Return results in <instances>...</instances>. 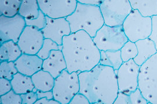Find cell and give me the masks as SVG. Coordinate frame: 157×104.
Instances as JSON below:
<instances>
[{
  "mask_svg": "<svg viewBox=\"0 0 157 104\" xmlns=\"http://www.w3.org/2000/svg\"><path fill=\"white\" fill-rule=\"evenodd\" d=\"M79 92L89 99L90 104H113L117 97V71L100 64L87 71L78 73Z\"/></svg>",
  "mask_w": 157,
  "mask_h": 104,
  "instance_id": "1",
  "label": "cell"
},
{
  "mask_svg": "<svg viewBox=\"0 0 157 104\" xmlns=\"http://www.w3.org/2000/svg\"><path fill=\"white\" fill-rule=\"evenodd\" d=\"M62 46L67 70L70 73L89 71L100 63V50L93 38L84 31L65 36Z\"/></svg>",
  "mask_w": 157,
  "mask_h": 104,
  "instance_id": "2",
  "label": "cell"
},
{
  "mask_svg": "<svg viewBox=\"0 0 157 104\" xmlns=\"http://www.w3.org/2000/svg\"><path fill=\"white\" fill-rule=\"evenodd\" d=\"M71 32L84 31L92 38L104 24L100 6L78 2L73 13L66 17Z\"/></svg>",
  "mask_w": 157,
  "mask_h": 104,
  "instance_id": "3",
  "label": "cell"
},
{
  "mask_svg": "<svg viewBox=\"0 0 157 104\" xmlns=\"http://www.w3.org/2000/svg\"><path fill=\"white\" fill-rule=\"evenodd\" d=\"M139 88L150 104H157V53L140 66Z\"/></svg>",
  "mask_w": 157,
  "mask_h": 104,
  "instance_id": "4",
  "label": "cell"
},
{
  "mask_svg": "<svg viewBox=\"0 0 157 104\" xmlns=\"http://www.w3.org/2000/svg\"><path fill=\"white\" fill-rule=\"evenodd\" d=\"M78 72L70 73L65 70L55 79L52 89L54 99L60 104H69L75 94L80 91Z\"/></svg>",
  "mask_w": 157,
  "mask_h": 104,
  "instance_id": "5",
  "label": "cell"
},
{
  "mask_svg": "<svg viewBox=\"0 0 157 104\" xmlns=\"http://www.w3.org/2000/svg\"><path fill=\"white\" fill-rule=\"evenodd\" d=\"M152 26L151 17L143 16L136 9L132 11L122 25L128 40L133 42L148 38L151 34Z\"/></svg>",
  "mask_w": 157,
  "mask_h": 104,
  "instance_id": "6",
  "label": "cell"
},
{
  "mask_svg": "<svg viewBox=\"0 0 157 104\" xmlns=\"http://www.w3.org/2000/svg\"><path fill=\"white\" fill-rule=\"evenodd\" d=\"M100 51L119 50L129 40L122 26L111 27L104 24L93 38Z\"/></svg>",
  "mask_w": 157,
  "mask_h": 104,
  "instance_id": "7",
  "label": "cell"
},
{
  "mask_svg": "<svg viewBox=\"0 0 157 104\" xmlns=\"http://www.w3.org/2000/svg\"><path fill=\"white\" fill-rule=\"evenodd\" d=\"M99 6L105 24L111 27L122 26L133 10L129 0H103Z\"/></svg>",
  "mask_w": 157,
  "mask_h": 104,
  "instance_id": "8",
  "label": "cell"
},
{
  "mask_svg": "<svg viewBox=\"0 0 157 104\" xmlns=\"http://www.w3.org/2000/svg\"><path fill=\"white\" fill-rule=\"evenodd\" d=\"M140 68L133 59L123 63L117 71L119 91L130 94L139 88Z\"/></svg>",
  "mask_w": 157,
  "mask_h": 104,
  "instance_id": "9",
  "label": "cell"
},
{
  "mask_svg": "<svg viewBox=\"0 0 157 104\" xmlns=\"http://www.w3.org/2000/svg\"><path fill=\"white\" fill-rule=\"evenodd\" d=\"M26 26L25 19L19 13L12 17L0 15V44L8 41L17 42Z\"/></svg>",
  "mask_w": 157,
  "mask_h": 104,
  "instance_id": "10",
  "label": "cell"
},
{
  "mask_svg": "<svg viewBox=\"0 0 157 104\" xmlns=\"http://www.w3.org/2000/svg\"><path fill=\"white\" fill-rule=\"evenodd\" d=\"M40 10L46 16L67 17L75 10L77 0H37Z\"/></svg>",
  "mask_w": 157,
  "mask_h": 104,
  "instance_id": "11",
  "label": "cell"
},
{
  "mask_svg": "<svg viewBox=\"0 0 157 104\" xmlns=\"http://www.w3.org/2000/svg\"><path fill=\"white\" fill-rule=\"evenodd\" d=\"M44 39L41 30L26 26L17 43L23 54L37 55L42 47Z\"/></svg>",
  "mask_w": 157,
  "mask_h": 104,
  "instance_id": "12",
  "label": "cell"
},
{
  "mask_svg": "<svg viewBox=\"0 0 157 104\" xmlns=\"http://www.w3.org/2000/svg\"><path fill=\"white\" fill-rule=\"evenodd\" d=\"M41 31L44 38L50 39L59 45H62L63 37L72 33L69 23L65 17L46 16L45 26Z\"/></svg>",
  "mask_w": 157,
  "mask_h": 104,
  "instance_id": "13",
  "label": "cell"
},
{
  "mask_svg": "<svg viewBox=\"0 0 157 104\" xmlns=\"http://www.w3.org/2000/svg\"><path fill=\"white\" fill-rule=\"evenodd\" d=\"M14 63L18 72L32 77L42 70L43 60L37 55L22 53Z\"/></svg>",
  "mask_w": 157,
  "mask_h": 104,
  "instance_id": "14",
  "label": "cell"
},
{
  "mask_svg": "<svg viewBox=\"0 0 157 104\" xmlns=\"http://www.w3.org/2000/svg\"><path fill=\"white\" fill-rule=\"evenodd\" d=\"M67 68V64L62 50H52L49 57L43 60L42 69L49 72L55 79Z\"/></svg>",
  "mask_w": 157,
  "mask_h": 104,
  "instance_id": "15",
  "label": "cell"
},
{
  "mask_svg": "<svg viewBox=\"0 0 157 104\" xmlns=\"http://www.w3.org/2000/svg\"><path fill=\"white\" fill-rule=\"evenodd\" d=\"M135 44L137 48L138 54L133 60L139 66H142L152 56L157 53L155 44L149 37L139 40Z\"/></svg>",
  "mask_w": 157,
  "mask_h": 104,
  "instance_id": "16",
  "label": "cell"
},
{
  "mask_svg": "<svg viewBox=\"0 0 157 104\" xmlns=\"http://www.w3.org/2000/svg\"><path fill=\"white\" fill-rule=\"evenodd\" d=\"M34 88L41 91H52L55 82V78L48 72L43 69L32 76Z\"/></svg>",
  "mask_w": 157,
  "mask_h": 104,
  "instance_id": "17",
  "label": "cell"
},
{
  "mask_svg": "<svg viewBox=\"0 0 157 104\" xmlns=\"http://www.w3.org/2000/svg\"><path fill=\"white\" fill-rule=\"evenodd\" d=\"M0 44V61L15 62L22 54L17 43L13 41H8Z\"/></svg>",
  "mask_w": 157,
  "mask_h": 104,
  "instance_id": "18",
  "label": "cell"
},
{
  "mask_svg": "<svg viewBox=\"0 0 157 104\" xmlns=\"http://www.w3.org/2000/svg\"><path fill=\"white\" fill-rule=\"evenodd\" d=\"M12 90L18 94H23L33 91L34 89L32 77L17 72L11 81Z\"/></svg>",
  "mask_w": 157,
  "mask_h": 104,
  "instance_id": "19",
  "label": "cell"
},
{
  "mask_svg": "<svg viewBox=\"0 0 157 104\" xmlns=\"http://www.w3.org/2000/svg\"><path fill=\"white\" fill-rule=\"evenodd\" d=\"M133 9H136L143 16L157 15V0H129Z\"/></svg>",
  "mask_w": 157,
  "mask_h": 104,
  "instance_id": "20",
  "label": "cell"
},
{
  "mask_svg": "<svg viewBox=\"0 0 157 104\" xmlns=\"http://www.w3.org/2000/svg\"><path fill=\"white\" fill-rule=\"evenodd\" d=\"M121 50L100 51V60L99 64L102 66L112 67L117 71L123 64Z\"/></svg>",
  "mask_w": 157,
  "mask_h": 104,
  "instance_id": "21",
  "label": "cell"
},
{
  "mask_svg": "<svg viewBox=\"0 0 157 104\" xmlns=\"http://www.w3.org/2000/svg\"><path fill=\"white\" fill-rule=\"evenodd\" d=\"M40 8L37 0H22L19 14L26 19L37 17Z\"/></svg>",
  "mask_w": 157,
  "mask_h": 104,
  "instance_id": "22",
  "label": "cell"
},
{
  "mask_svg": "<svg viewBox=\"0 0 157 104\" xmlns=\"http://www.w3.org/2000/svg\"><path fill=\"white\" fill-rule=\"evenodd\" d=\"M22 0H0V15L12 17L19 13Z\"/></svg>",
  "mask_w": 157,
  "mask_h": 104,
  "instance_id": "23",
  "label": "cell"
},
{
  "mask_svg": "<svg viewBox=\"0 0 157 104\" xmlns=\"http://www.w3.org/2000/svg\"><path fill=\"white\" fill-rule=\"evenodd\" d=\"M62 45L56 44V42L50 39L45 38L42 47L40 49L37 55L43 60L47 59L53 50H62Z\"/></svg>",
  "mask_w": 157,
  "mask_h": 104,
  "instance_id": "24",
  "label": "cell"
},
{
  "mask_svg": "<svg viewBox=\"0 0 157 104\" xmlns=\"http://www.w3.org/2000/svg\"><path fill=\"white\" fill-rule=\"evenodd\" d=\"M18 72L15 63L3 61L0 64V77H4L11 81L13 76Z\"/></svg>",
  "mask_w": 157,
  "mask_h": 104,
  "instance_id": "25",
  "label": "cell"
},
{
  "mask_svg": "<svg viewBox=\"0 0 157 104\" xmlns=\"http://www.w3.org/2000/svg\"><path fill=\"white\" fill-rule=\"evenodd\" d=\"M121 57L124 62L134 59L138 54V50L135 42L128 41L121 49Z\"/></svg>",
  "mask_w": 157,
  "mask_h": 104,
  "instance_id": "26",
  "label": "cell"
},
{
  "mask_svg": "<svg viewBox=\"0 0 157 104\" xmlns=\"http://www.w3.org/2000/svg\"><path fill=\"white\" fill-rule=\"evenodd\" d=\"M0 103L1 104H22L21 95L16 93L12 90L6 94L1 95Z\"/></svg>",
  "mask_w": 157,
  "mask_h": 104,
  "instance_id": "27",
  "label": "cell"
},
{
  "mask_svg": "<svg viewBox=\"0 0 157 104\" xmlns=\"http://www.w3.org/2000/svg\"><path fill=\"white\" fill-rule=\"evenodd\" d=\"M26 26H33L39 30H42L45 26L46 23V16L45 14L40 10L39 15L37 17L32 19H26Z\"/></svg>",
  "mask_w": 157,
  "mask_h": 104,
  "instance_id": "28",
  "label": "cell"
},
{
  "mask_svg": "<svg viewBox=\"0 0 157 104\" xmlns=\"http://www.w3.org/2000/svg\"><path fill=\"white\" fill-rule=\"evenodd\" d=\"M131 104H150L147 99L144 97L140 88H138L135 91L129 94Z\"/></svg>",
  "mask_w": 157,
  "mask_h": 104,
  "instance_id": "29",
  "label": "cell"
},
{
  "mask_svg": "<svg viewBox=\"0 0 157 104\" xmlns=\"http://www.w3.org/2000/svg\"><path fill=\"white\" fill-rule=\"evenodd\" d=\"M21 97L22 104H35L36 102L39 99L37 90L35 88L33 91L21 94Z\"/></svg>",
  "mask_w": 157,
  "mask_h": 104,
  "instance_id": "30",
  "label": "cell"
},
{
  "mask_svg": "<svg viewBox=\"0 0 157 104\" xmlns=\"http://www.w3.org/2000/svg\"><path fill=\"white\" fill-rule=\"evenodd\" d=\"M12 90L11 81L4 77H0V95L6 94Z\"/></svg>",
  "mask_w": 157,
  "mask_h": 104,
  "instance_id": "31",
  "label": "cell"
},
{
  "mask_svg": "<svg viewBox=\"0 0 157 104\" xmlns=\"http://www.w3.org/2000/svg\"><path fill=\"white\" fill-rule=\"evenodd\" d=\"M69 104H90V102L84 94L78 92L74 95Z\"/></svg>",
  "mask_w": 157,
  "mask_h": 104,
  "instance_id": "32",
  "label": "cell"
},
{
  "mask_svg": "<svg viewBox=\"0 0 157 104\" xmlns=\"http://www.w3.org/2000/svg\"><path fill=\"white\" fill-rule=\"evenodd\" d=\"M113 104H131L129 94L119 91Z\"/></svg>",
  "mask_w": 157,
  "mask_h": 104,
  "instance_id": "33",
  "label": "cell"
},
{
  "mask_svg": "<svg viewBox=\"0 0 157 104\" xmlns=\"http://www.w3.org/2000/svg\"><path fill=\"white\" fill-rule=\"evenodd\" d=\"M152 33L149 38L154 42L157 50V15L152 17Z\"/></svg>",
  "mask_w": 157,
  "mask_h": 104,
  "instance_id": "34",
  "label": "cell"
},
{
  "mask_svg": "<svg viewBox=\"0 0 157 104\" xmlns=\"http://www.w3.org/2000/svg\"><path fill=\"white\" fill-rule=\"evenodd\" d=\"M37 94L38 95L39 99L42 98L52 99H54V94L52 91H41L39 90H37Z\"/></svg>",
  "mask_w": 157,
  "mask_h": 104,
  "instance_id": "35",
  "label": "cell"
},
{
  "mask_svg": "<svg viewBox=\"0 0 157 104\" xmlns=\"http://www.w3.org/2000/svg\"><path fill=\"white\" fill-rule=\"evenodd\" d=\"M35 104H60L59 102H58L55 99H46V98H42V99H39Z\"/></svg>",
  "mask_w": 157,
  "mask_h": 104,
  "instance_id": "36",
  "label": "cell"
},
{
  "mask_svg": "<svg viewBox=\"0 0 157 104\" xmlns=\"http://www.w3.org/2000/svg\"><path fill=\"white\" fill-rule=\"evenodd\" d=\"M77 1L78 2L82 4L99 6L103 1V0H77Z\"/></svg>",
  "mask_w": 157,
  "mask_h": 104,
  "instance_id": "37",
  "label": "cell"
}]
</instances>
